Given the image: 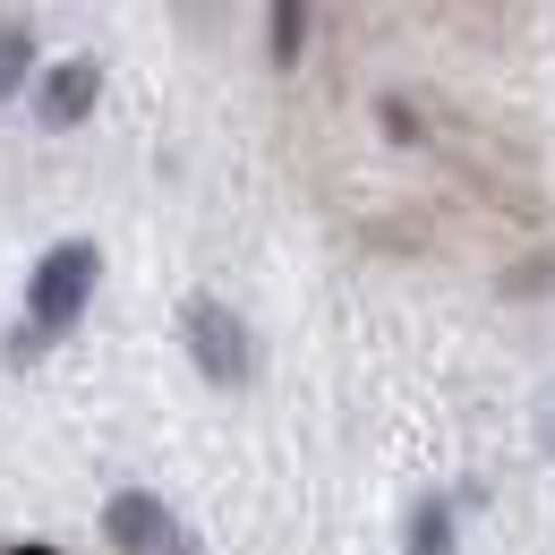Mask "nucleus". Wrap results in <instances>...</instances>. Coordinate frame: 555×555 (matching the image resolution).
<instances>
[{
	"label": "nucleus",
	"mask_w": 555,
	"mask_h": 555,
	"mask_svg": "<svg viewBox=\"0 0 555 555\" xmlns=\"http://www.w3.org/2000/svg\"><path fill=\"white\" fill-rule=\"evenodd\" d=\"M94 282H103L94 240H61V248H43V266L26 274V317H35V334H69L77 317H86V299H94Z\"/></svg>",
	"instance_id": "nucleus-1"
},
{
	"label": "nucleus",
	"mask_w": 555,
	"mask_h": 555,
	"mask_svg": "<svg viewBox=\"0 0 555 555\" xmlns=\"http://www.w3.org/2000/svg\"><path fill=\"white\" fill-rule=\"evenodd\" d=\"M180 343H189V359H197V376H206V385H248V376H257L248 317H231V308L206 299V291L180 308Z\"/></svg>",
	"instance_id": "nucleus-2"
},
{
	"label": "nucleus",
	"mask_w": 555,
	"mask_h": 555,
	"mask_svg": "<svg viewBox=\"0 0 555 555\" xmlns=\"http://www.w3.org/2000/svg\"><path fill=\"white\" fill-rule=\"evenodd\" d=\"M103 530H112V547H120V555H154L163 539H171V504L145 495V487H120V495L103 504Z\"/></svg>",
	"instance_id": "nucleus-3"
},
{
	"label": "nucleus",
	"mask_w": 555,
	"mask_h": 555,
	"mask_svg": "<svg viewBox=\"0 0 555 555\" xmlns=\"http://www.w3.org/2000/svg\"><path fill=\"white\" fill-rule=\"evenodd\" d=\"M94 86H103L94 61H61V69H43V77H35V120H43V129H77V120L94 112Z\"/></svg>",
	"instance_id": "nucleus-4"
},
{
	"label": "nucleus",
	"mask_w": 555,
	"mask_h": 555,
	"mask_svg": "<svg viewBox=\"0 0 555 555\" xmlns=\"http://www.w3.org/2000/svg\"><path fill=\"white\" fill-rule=\"evenodd\" d=\"M411 555H453V504L444 495H427L411 513Z\"/></svg>",
	"instance_id": "nucleus-5"
},
{
	"label": "nucleus",
	"mask_w": 555,
	"mask_h": 555,
	"mask_svg": "<svg viewBox=\"0 0 555 555\" xmlns=\"http://www.w3.org/2000/svg\"><path fill=\"white\" fill-rule=\"evenodd\" d=\"M26 69H35V35L26 26H0V94H17Z\"/></svg>",
	"instance_id": "nucleus-6"
},
{
	"label": "nucleus",
	"mask_w": 555,
	"mask_h": 555,
	"mask_svg": "<svg viewBox=\"0 0 555 555\" xmlns=\"http://www.w3.org/2000/svg\"><path fill=\"white\" fill-rule=\"evenodd\" d=\"M274 61H299V35H308V9H274Z\"/></svg>",
	"instance_id": "nucleus-7"
},
{
	"label": "nucleus",
	"mask_w": 555,
	"mask_h": 555,
	"mask_svg": "<svg viewBox=\"0 0 555 555\" xmlns=\"http://www.w3.org/2000/svg\"><path fill=\"white\" fill-rule=\"evenodd\" d=\"M154 555H206V547H197V539H189V530L171 521V539H163V547H154Z\"/></svg>",
	"instance_id": "nucleus-8"
}]
</instances>
